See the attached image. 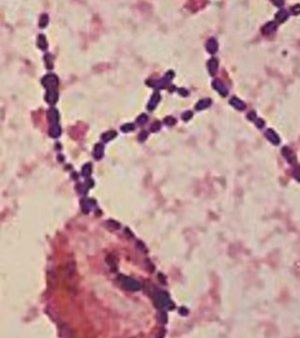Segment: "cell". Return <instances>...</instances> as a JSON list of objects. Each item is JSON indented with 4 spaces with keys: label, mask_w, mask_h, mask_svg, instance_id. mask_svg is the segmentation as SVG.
<instances>
[{
    "label": "cell",
    "mask_w": 300,
    "mask_h": 338,
    "mask_svg": "<svg viewBox=\"0 0 300 338\" xmlns=\"http://www.w3.org/2000/svg\"><path fill=\"white\" fill-rule=\"evenodd\" d=\"M293 176L298 182H300V167H297L293 171Z\"/></svg>",
    "instance_id": "16"
},
{
    "label": "cell",
    "mask_w": 300,
    "mask_h": 338,
    "mask_svg": "<svg viewBox=\"0 0 300 338\" xmlns=\"http://www.w3.org/2000/svg\"><path fill=\"white\" fill-rule=\"evenodd\" d=\"M134 128V125H126L124 126H122V131H132Z\"/></svg>",
    "instance_id": "19"
},
{
    "label": "cell",
    "mask_w": 300,
    "mask_h": 338,
    "mask_svg": "<svg viewBox=\"0 0 300 338\" xmlns=\"http://www.w3.org/2000/svg\"><path fill=\"white\" fill-rule=\"evenodd\" d=\"M273 3H274L275 5H277V6H281V5H283V1H279V2H275V1H273Z\"/></svg>",
    "instance_id": "23"
},
{
    "label": "cell",
    "mask_w": 300,
    "mask_h": 338,
    "mask_svg": "<svg viewBox=\"0 0 300 338\" xmlns=\"http://www.w3.org/2000/svg\"><path fill=\"white\" fill-rule=\"evenodd\" d=\"M120 283L124 289L128 291H139L141 289V285L135 279H132L130 277L122 276L120 279Z\"/></svg>",
    "instance_id": "2"
},
{
    "label": "cell",
    "mask_w": 300,
    "mask_h": 338,
    "mask_svg": "<svg viewBox=\"0 0 300 338\" xmlns=\"http://www.w3.org/2000/svg\"><path fill=\"white\" fill-rule=\"evenodd\" d=\"M179 313L180 314H182V315H187L189 313V311H188V309H186L185 307H181V308L179 309Z\"/></svg>",
    "instance_id": "20"
},
{
    "label": "cell",
    "mask_w": 300,
    "mask_h": 338,
    "mask_svg": "<svg viewBox=\"0 0 300 338\" xmlns=\"http://www.w3.org/2000/svg\"><path fill=\"white\" fill-rule=\"evenodd\" d=\"M265 134L266 139H267L268 141L271 142V144H273L275 145L280 144L279 136L276 133H275V131L272 130V128H268V130H266L265 134Z\"/></svg>",
    "instance_id": "4"
},
{
    "label": "cell",
    "mask_w": 300,
    "mask_h": 338,
    "mask_svg": "<svg viewBox=\"0 0 300 338\" xmlns=\"http://www.w3.org/2000/svg\"><path fill=\"white\" fill-rule=\"evenodd\" d=\"M282 155L286 159V160L288 161V163H289V164H291V165H295L296 164L297 159H296L295 154H294L293 151L291 150V149H289L288 147H284L282 149Z\"/></svg>",
    "instance_id": "3"
},
{
    "label": "cell",
    "mask_w": 300,
    "mask_h": 338,
    "mask_svg": "<svg viewBox=\"0 0 300 338\" xmlns=\"http://www.w3.org/2000/svg\"><path fill=\"white\" fill-rule=\"evenodd\" d=\"M254 123L256 125V126L258 128H264V125H265V122H264L262 119H258V117L255 120Z\"/></svg>",
    "instance_id": "14"
},
{
    "label": "cell",
    "mask_w": 300,
    "mask_h": 338,
    "mask_svg": "<svg viewBox=\"0 0 300 338\" xmlns=\"http://www.w3.org/2000/svg\"><path fill=\"white\" fill-rule=\"evenodd\" d=\"M60 133H61V131H60V128L59 126H54V128H51V131H50V134L52 137H54V138H56V137H58Z\"/></svg>",
    "instance_id": "13"
},
{
    "label": "cell",
    "mask_w": 300,
    "mask_h": 338,
    "mask_svg": "<svg viewBox=\"0 0 300 338\" xmlns=\"http://www.w3.org/2000/svg\"><path fill=\"white\" fill-rule=\"evenodd\" d=\"M139 123H144L145 122H146V117H145V115H142L141 117H139Z\"/></svg>",
    "instance_id": "22"
},
{
    "label": "cell",
    "mask_w": 300,
    "mask_h": 338,
    "mask_svg": "<svg viewBox=\"0 0 300 338\" xmlns=\"http://www.w3.org/2000/svg\"><path fill=\"white\" fill-rule=\"evenodd\" d=\"M291 11H292L293 14H295V15L299 14V13H300V5L299 4L294 5V6L291 8Z\"/></svg>",
    "instance_id": "18"
},
{
    "label": "cell",
    "mask_w": 300,
    "mask_h": 338,
    "mask_svg": "<svg viewBox=\"0 0 300 338\" xmlns=\"http://www.w3.org/2000/svg\"><path fill=\"white\" fill-rule=\"evenodd\" d=\"M206 47H207L208 51L210 52V53H214V52L217 51V48H218V44H217V41L214 39V38H211V39L208 40L207 42V45H206Z\"/></svg>",
    "instance_id": "9"
},
{
    "label": "cell",
    "mask_w": 300,
    "mask_h": 338,
    "mask_svg": "<svg viewBox=\"0 0 300 338\" xmlns=\"http://www.w3.org/2000/svg\"><path fill=\"white\" fill-rule=\"evenodd\" d=\"M103 154V147L101 145H97L94 150V156L96 159H100Z\"/></svg>",
    "instance_id": "12"
},
{
    "label": "cell",
    "mask_w": 300,
    "mask_h": 338,
    "mask_svg": "<svg viewBox=\"0 0 300 338\" xmlns=\"http://www.w3.org/2000/svg\"><path fill=\"white\" fill-rule=\"evenodd\" d=\"M210 104H211V100H209V98H205V100H200L199 103L196 104V109H198V111H200V109H204L206 108H208Z\"/></svg>",
    "instance_id": "11"
},
{
    "label": "cell",
    "mask_w": 300,
    "mask_h": 338,
    "mask_svg": "<svg viewBox=\"0 0 300 338\" xmlns=\"http://www.w3.org/2000/svg\"><path fill=\"white\" fill-rule=\"evenodd\" d=\"M277 29V24L274 22V21H270V22L266 23L265 25L262 27V33L264 35H268V34H272L276 31Z\"/></svg>",
    "instance_id": "5"
},
{
    "label": "cell",
    "mask_w": 300,
    "mask_h": 338,
    "mask_svg": "<svg viewBox=\"0 0 300 338\" xmlns=\"http://www.w3.org/2000/svg\"><path fill=\"white\" fill-rule=\"evenodd\" d=\"M155 305L159 309H173L174 304L170 300L169 295L166 292H158L155 295Z\"/></svg>",
    "instance_id": "1"
},
{
    "label": "cell",
    "mask_w": 300,
    "mask_h": 338,
    "mask_svg": "<svg viewBox=\"0 0 300 338\" xmlns=\"http://www.w3.org/2000/svg\"><path fill=\"white\" fill-rule=\"evenodd\" d=\"M208 67H209V71H210V75H215L217 68H218V60L216 58L210 59V61L208 63Z\"/></svg>",
    "instance_id": "10"
},
{
    "label": "cell",
    "mask_w": 300,
    "mask_h": 338,
    "mask_svg": "<svg viewBox=\"0 0 300 338\" xmlns=\"http://www.w3.org/2000/svg\"><path fill=\"white\" fill-rule=\"evenodd\" d=\"M288 16H289V13L286 11V10L280 9L279 11L275 14V18H276V20L278 21V22L282 23V22H284L285 20H287Z\"/></svg>",
    "instance_id": "8"
},
{
    "label": "cell",
    "mask_w": 300,
    "mask_h": 338,
    "mask_svg": "<svg viewBox=\"0 0 300 338\" xmlns=\"http://www.w3.org/2000/svg\"><path fill=\"white\" fill-rule=\"evenodd\" d=\"M114 137H115V133H114V131H109V133H107V134H105L103 136V139H104V141H108V139H113Z\"/></svg>",
    "instance_id": "15"
},
{
    "label": "cell",
    "mask_w": 300,
    "mask_h": 338,
    "mask_svg": "<svg viewBox=\"0 0 300 338\" xmlns=\"http://www.w3.org/2000/svg\"><path fill=\"white\" fill-rule=\"evenodd\" d=\"M212 86H213L214 89H215L218 92H220V94L223 95V97H226V95L228 94V89L219 80H214Z\"/></svg>",
    "instance_id": "7"
},
{
    "label": "cell",
    "mask_w": 300,
    "mask_h": 338,
    "mask_svg": "<svg viewBox=\"0 0 300 338\" xmlns=\"http://www.w3.org/2000/svg\"><path fill=\"white\" fill-rule=\"evenodd\" d=\"M229 103L233 108L238 109V111H243V109H245V108H246L245 103H244L242 100H239L238 97H233L232 98H231Z\"/></svg>",
    "instance_id": "6"
},
{
    "label": "cell",
    "mask_w": 300,
    "mask_h": 338,
    "mask_svg": "<svg viewBox=\"0 0 300 338\" xmlns=\"http://www.w3.org/2000/svg\"><path fill=\"white\" fill-rule=\"evenodd\" d=\"M83 175L84 176H89L90 175V173H91V167H90V165H86V166H85L84 168H83Z\"/></svg>",
    "instance_id": "17"
},
{
    "label": "cell",
    "mask_w": 300,
    "mask_h": 338,
    "mask_svg": "<svg viewBox=\"0 0 300 338\" xmlns=\"http://www.w3.org/2000/svg\"><path fill=\"white\" fill-rule=\"evenodd\" d=\"M191 117H192V112H190V111H188V112H185V114L183 115V120H189V119H190Z\"/></svg>",
    "instance_id": "21"
}]
</instances>
